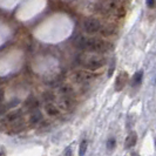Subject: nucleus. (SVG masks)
<instances>
[{"label": "nucleus", "mask_w": 156, "mask_h": 156, "mask_svg": "<svg viewBox=\"0 0 156 156\" xmlns=\"http://www.w3.org/2000/svg\"><path fill=\"white\" fill-rule=\"evenodd\" d=\"M136 141H137V135L136 133H130L128 136H127V139H126V142H125V147L127 149L132 148L134 147L135 144H136Z\"/></svg>", "instance_id": "obj_8"}, {"label": "nucleus", "mask_w": 156, "mask_h": 156, "mask_svg": "<svg viewBox=\"0 0 156 156\" xmlns=\"http://www.w3.org/2000/svg\"><path fill=\"white\" fill-rule=\"evenodd\" d=\"M127 81H128V74L125 73V72L120 73V74L117 75L116 81H115V90L120 92L121 89H123V87H125V85L127 83Z\"/></svg>", "instance_id": "obj_6"}, {"label": "nucleus", "mask_w": 156, "mask_h": 156, "mask_svg": "<svg viewBox=\"0 0 156 156\" xmlns=\"http://www.w3.org/2000/svg\"><path fill=\"white\" fill-rule=\"evenodd\" d=\"M94 78L95 75L92 73V70L88 69H79L72 73V79L78 83H86L92 81Z\"/></svg>", "instance_id": "obj_4"}, {"label": "nucleus", "mask_w": 156, "mask_h": 156, "mask_svg": "<svg viewBox=\"0 0 156 156\" xmlns=\"http://www.w3.org/2000/svg\"><path fill=\"white\" fill-rule=\"evenodd\" d=\"M142 78H143V72H142V70L136 72L133 75V79H132V85H133L134 87L140 85L141 81H142Z\"/></svg>", "instance_id": "obj_9"}, {"label": "nucleus", "mask_w": 156, "mask_h": 156, "mask_svg": "<svg viewBox=\"0 0 156 156\" xmlns=\"http://www.w3.org/2000/svg\"><path fill=\"white\" fill-rule=\"evenodd\" d=\"M155 4H156V0H147V6L148 7H154L155 6Z\"/></svg>", "instance_id": "obj_12"}, {"label": "nucleus", "mask_w": 156, "mask_h": 156, "mask_svg": "<svg viewBox=\"0 0 156 156\" xmlns=\"http://www.w3.org/2000/svg\"><path fill=\"white\" fill-rule=\"evenodd\" d=\"M115 146H116V140H115L114 137H112V139H109V140L107 141V150H108V151L114 150Z\"/></svg>", "instance_id": "obj_11"}, {"label": "nucleus", "mask_w": 156, "mask_h": 156, "mask_svg": "<svg viewBox=\"0 0 156 156\" xmlns=\"http://www.w3.org/2000/svg\"><path fill=\"white\" fill-rule=\"evenodd\" d=\"M21 116H23V112L20 109H14L8 112L7 114H4L2 115V119H1V123L2 126H5L7 123L8 126L13 125L18 121L21 120Z\"/></svg>", "instance_id": "obj_5"}, {"label": "nucleus", "mask_w": 156, "mask_h": 156, "mask_svg": "<svg viewBox=\"0 0 156 156\" xmlns=\"http://www.w3.org/2000/svg\"><path fill=\"white\" fill-rule=\"evenodd\" d=\"M75 45L83 52H90L98 54H103L113 49L112 42L96 37H80L76 40Z\"/></svg>", "instance_id": "obj_1"}, {"label": "nucleus", "mask_w": 156, "mask_h": 156, "mask_svg": "<svg viewBox=\"0 0 156 156\" xmlns=\"http://www.w3.org/2000/svg\"><path fill=\"white\" fill-rule=\"evenodd\" d=\"M45 110H46V113L49 116H56V115L60 114L59 108L55 106L53 102H47L46 106H45Z\"/></svg>", "instance_id": "obj_7"}, {"label": "nucleus", "mask_w": 156, "mask_h": 156, "mask_svg": "<svg viewBox=\"0 0 156 156\" xmlns=\"http://www.w3.org/2000/svg\"><path fill=\"white\" fill-rule=\"evenodd\" d=\"M103 26L105 25H102L101 21L96 18H88L83 21V30L87 34H96V33L101 34Z\"/></svg>", "instance_id": "obj_3"}, {"label": "nucleus", "mask_w": 156, "mask_h": 156, "mask_svg": "<svg viewBox=\"0 0 156 156\" xmlns=\"http://www.w3.org/2000/svg\"><path fill=\"white\" fill-rule=\"evenodd\" d=\"M87 150V141L83 140L80 144V149H79V156H85Z\"/></svg>", "instance_id": "obj_10"}, {"label": "nucleus", "mask_w": 156, "mask_h": 156, "mask_svg": "<svg viewBox=\"0 0 156 156\" xmlns=\"http://www.w3.org/2000/svg\"><path fill=\"white\" fill-rule=\"evenodd\" d=\"M65 156H73V154H72V149L70 148L67 149L66 153H65Z\"/></svg>", "instance_id": "obj_13"}, {"label": "nucleus", "mask_w": 156, "mask_h": 156, "mask_svg": "<svg viewBox=\"0 0 156 156\" xmlns=\"http://www.w3.org/2000/svg\"><path fill=\"white\" fill-rule=\"evenodd\" d=\"M76 61L83 69L93 72V70L99 69L106 65V58L102 56V54L88 52V53H80L76 58Z\"/></svg>", "instance_id": "obj_2"}]
</instances>
